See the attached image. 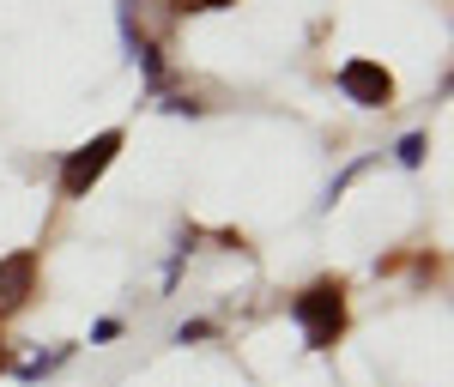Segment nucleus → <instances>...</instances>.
I'll return each mask as SVG.
<instances>
[{
	"instance_id": "7ed1b4c3",
	"label": "nucleus",
	"mask_w": 454,
	"mask_h": 387,
	"mask_svg": "<svg viewBox=\"0 0 454 387\" xmlns=\"http://www.w3.org/2000/svg\"><path fill=\"white\" fill-rule=\"evenodd\" d=\"M340 91H346L357 109H387L394 104V73H387L382 61H364V55H357V61L340 67Z\"/></svg>"
},
{
	"instance_id": "39448f33",
	"label": "nucleus",
	"mask_w": 454,
	"mask_h": 387,
	"mask_svg": "<svg viewBox=\"0 0 454 387\" xmlns=\"http://www.w3.org/2000/svg\"><path fill=\"white\" fill-rule=\"evenodd\" d=\"M424 151H430V140H424V134H406V140L394 145V158H400L406 170H419V164H424Z\"/></svg>"
},
{
	"instance_id": "6e6552de",
	"label": "nucleus",
	"mask_w": 454,
	"mask_h": 387,
	"mask_svg": "<svg viewBox=\"0 0 454 387\" xmlns=\"http://www.w3.org/2000/svg\"><path fill=\"white\" fill-rule=\"evenodd\" d=\"M0 369H6V339H0Z\"/></svg>"
},
{
	"instance_id": "f03ea898",
	"label": "nucleus",
	"mask_w": 454,
	"mask_h": 387,
	"mask_svg": "<svg viewBox=\"0 0 454 387\" xmlns=\"http://www.w3.org/2000/svg\"><path fill=\"white\" fill-rule=\"evenodd\" d=\"M115 151H121V128H104L98 140L73 145L67 158H61V194H67V200H85V194H91V182L115 164Z\"/></svg>"
},
{
	"instance_id": "0eeeda50",
	"label": "nucleus",
	"mask_w": 454,
	"mask_h": 387,
	"mask_svg": "<svg viewBox=\"0 0 454 387\" xmlns=\"http://www.w3.org/2000/svg\"><path fill=\"white\" fill-rule=\"evenodd\" d=\"M218 6H237V0H176V12H218Z\"/></svg>"
},
{
	"instance_id": "f257e3e1",
	"label": "nucleus",
	"mask_w": 454,
	"mask_h": 387,
	"mask_svg": "<svg viewBox=\"0 0 454 387\" xmlns=\"http://www.w3.org/2000/svg\"><path fill=\"white\" fill-rule=\"evenodd\" d=\"M291 321L303 327L309 352H333L346 333V279H315L309 290L291 297Z\"/></svg>"
},
{
	"instance_id": "423d86ee",
	"label": "nucleus",
	"mask_w": 454,
	"mask_h": 387,
	"mask_svg": "<svg viewBox=\"0 0 454 387\" xmlns=\"http://www.w3.org/2000/svg\"><path fill=\"white\" fill-rule=\"evenodd\" d=\"M188 339H212V321H182V333H176V345H188Z\"/></svg>"
},
{
	"instance_id": "20e7f679",
	"label": "nucleus",
	"mask_w": 454,
	"mask_h": 387,
	"mask_svg": "<svg viewBox=\"0 0 454 387\" xmlns=\"http://www.w3.org/2000/svg\"><path fill=\"white\" fill-rule=\"evenodd\" d=\"M36 297V248H19L0 260V309H25Z\"/></svg>"
}]
</instances>
